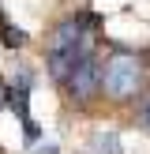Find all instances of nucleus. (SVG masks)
Instances as JSON below:
<instances>
[{
	"label": "nucleus",
	"instance_id": "obj_1",
	"mask_svg": "<svg viewBox=\"0 0 150 154\" xmlns=\"http://www.w3.org/2000/svg\"><path fill=\"white\" fill-rule=\"evenodd\" d=\"M94 30H98L94 15H68L56 23V30L49 34V53H45L52 79L64 83L86 57H94Z\"/></svg>",
	"mask_w": 150,
	"mask_h": 154
},
{
	"label": "nucleus",
	"instance_id": "obj_2",
	"mask_svg": "<svg viewBox=\"0 0 150 154\" xmlns=\"http://www.w3.org/2000/svg\"><path fill=\"white\" fill-rule=\"evenodd\" d=\"M101 90L112 102H131L142 90V60L135 53H128V49L109 53V60L101 68Z\"/></svg>",
	"mask_w": 150,
	"mask_h": 154
},
{
	"label": "nucleus",
	"instance_id": "obj_3",
	"mask_svg": "<svg viewBox=\"0 0 150 154\" xmlns=\"http://www.w3.org/2000/svg\"><path fill=\"white\" fill-rule=\"evenodd\" d=\"M64 87H68V94H71L79 105L94 102L98 90H101V64H98V57H86V60L64 79Z\"/></svg>",
	"mask_w": 150,
	"mask_h": 154
},
{
	"label": "nucleus",
	"instance_id": "obj_4",
	"mask_svg": "<svg viewBox=\"0 0 150 154\" xmlns=\"http://www.w3.org/2000/svg\"><path fill=\"white\" fill-rule=\"evenodd\" d=\"M90 154H124V147H120L116 132H101V135H94V143H90Z\"/></svg>",
	"mask_w": 150,
	"mask_h": 154
},
{
	"label": "nucleus",
	"instance_id": "obj_5",
	"mask_svg": "<svg viewBox=\"0 0 150 154\" xmlns=\"http://www.w3.org/2000/svg\"><path fill=\"white\" fill-rule=\"evenodd\" d=\"M4 42H8V45H22V42H26V34H22V30H15V26H8V23H4Z\"/></svg>",
	"mask_w": 150,
	"mask_h": 154
},
{
	"label": "nucleus",
	"instance_id": "obj_6",
	"mask_svg": "<svg viewBox=\"0 0 150 154\" xmlns=\"http://www.w3.org/2000/svg\"><path fill=\"white\" fill-rule=\"evenodd\" d=\"M142 120H146V124H150V102H146V109H142Z\"/></svg>",
	"mask_w": 150,
	"mask_h": 154
},
{
	"label": "nucleus",
	"instance_id": "obj_7",
	"mask_svg": "<svg viewBox=\"0 0 150 154\" xmlns=\"http://www.w3.org/2000/svg\"><path fill=\"white\" fill-rule=\"evenodd\" d=\"M0 109H4V90H0Z\"/></svg>",
	"mask_w": 150,
	"mask_h": 154
}]
</instances>
